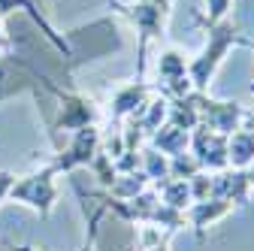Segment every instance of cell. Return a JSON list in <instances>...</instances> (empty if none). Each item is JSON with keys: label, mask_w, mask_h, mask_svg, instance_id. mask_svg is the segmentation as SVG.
I'll list each match as a JSON object with an SVG mask.
<instances>
[{"label": "cell", "mask_w": 254, "mask_h": 251, "mask_svg": "<svg viewBox=\"0 0 254 251\" xmlns=\"http://www.w3.org/2000/svg\"><path fill=\"white\" fill-rule=\"evenodd\" d=\"M251 49L254 40H248L242 30L236 27V21L224 18L218 24H206V46L197 58L188 61V79H190V88L200 91V94H209V85L218 73V67L224 64V58L230 55V49Z\"/></svg>", "instance_id": "obj_1"}, {"label": "cell", "mask_w": 254, "mask_h": 251, "mask_svg": "<svg viewBox=\"0 0 254 251\" xmlns=\"http://www.w3.org/2000/svg\"><path fill=\"white\" fill-rule=\"evenodd\" d=\"M109 6L115 12H121L139 34V43H136V79H142L145 76L148 43L164 37L170 12H173V0H112Z\"/></svg>", "instance_id": "obj_2"}, {"label": "cell", "mask_w": 254, "mask_h": 251, "mask_svg": "<svg viewBox=\"0 0 254 251\" xmlns=\"http://www.w3.org/2000/svg\"><path fill=\"white\" fill-rule=\"evenodd\" d=\"M190 100H194L197 112H200V124L221 136H230L233 130L242 127V118H245V106L236 103V100H215L209 94H200V91H190Z\"/></svg>", "instance_id": "obj_3"}, {"label": "cell", "mask_w": 254, "mask_h": 251, "mask_svg": "<svg viewBox=\"0 0 254 251\" xmlns=\"http://www.w3.org/2000/svg\"><path fill=\"white\" fill-rule=\"evenodd\" d=\"M9 200L15 203H24L30 209H37L43 218L52 212L55 200H58V185H55V170L46 167L40 173H30L24 179H15L12 191H9Z\"/></svg>", "instance_id": "obj_4"}, {"label": "cell", "mask_w": 254, "mask_h": 251, "mask_svg": "<svg viewBox=\"0 0 254 251\" xmlns=\"http://www.w3.org/2000/svg\"><path fill=\"white\" fill-rule=\"evenodd\" d=\"M97 151H100V130H97V124H94V127L73 130L70 145L64 148L49 167L55 173H73L79 167H91V161H94V154H97Z\"/></svg>", "instance_id": "obj_5"}, {"label": "cell", "mask_w": 254, "mask_h": 251, "mask_svg": "<svg viewBox=\"0 0 254 251\" xmlns=\"http://www.w3.org/2000/svg\"><path fill=\"white\" fill-rule=\"evenodd\" d=\"M157 94H164L167 100L185 97L190 94V79H188V58L179 49H164L157 58Z\"/></svg>", "instance_id": "obj_6"}, {"label": "cell", "mask_w": 254, "mask_h": 251, "mask_svg": "<svg viewBox=\"0 0 254 251\" xmlns=\"http://www.w3.org/2000/svg\"><path fill=\"white\" fill-rule=\"evenodd\" d=\"M188 151L197 158L203 173H221L227 170V136H221L209 127H194L190 130V145Z\"/></svg>", "instance_id": "obj_7"}, {"label": "cell", "mask_w": 254, "mask_h": 251, "mask_svg": "<svg viewBox=\"0 0 254 251\" xmlns=\"http://www.w3.org/2000/svg\"><path fill=\"white\" fill-rule=\"evenodd\" d=\"M58 94V130H82V127H94L100 118V109L91 97H82V94H64V91H55Z\"/></svg>", "instance_id": "obj_8"}, {"label": "cell", "mask_w": 254, "mask_h": 251, "mask_svg": "<svg viewBox=\"0 0 254 251\" xmlns=\"http://www.w3.org/2000/svg\"><path fill=\"white\" fill-rule=\"evenodd\" d=\"M157 88L148 85L145 79H133V82H124L112 91V100H109V121L118 124L124 118H133L136 112H142V106L151 100V94Z\"/></svg>", "instance_id": "obj_9"}, {"label": "cell", "mask_w": 254, "mask_h": 251, "mask_svg": "<svg viewBox=\"0 0 254 251\" xmlns=\"http://www.w3.org/2000/svg\"><path fill=\"white\" fill-rule=\"evenodd\" d=\"M248 194H251V185L245 170H221L212 173V200H227L233 203V209H245L248 206Z\"/></svg>", "instance_id": "obj_10"}, {"label": "cell", "mask_w": 254, "mask_h": 251, "mask_svg": "<svg viewBox=\"0 0 254 251\" xmlns=\"http://www.w3.org/2000/svg\"><path fill=\"white\" fill-rule=\"evenodd\" d=\"M230 212H233V203H227V200H203V203H190L185 209V221H188L190 230H194L197 242H203L206 230L212 224H218L221 218H227Z\"/></svg>", "instance_id": "obj_11"}, {"label": "cell", "mask_w": 254, "mask_h": 251, "mask_svg": "<svg viewBox=\"0 0 254 251\" xmlns=\"http://www.w3.org/2000/svg\"><path fill=\"white\" fill-rule=\"evenodd\" d=\"M167 109H170V100L164 97V94H151V100L142 106V112H136L133 115V127L142 133V136H151L157 127H161V124H167Z\"/></svg>", "instance_id": "obj_12"}, {"label": "cell", "mask_w": 254, "mask_h": 251, "mask_svg": "<svg viewBox=\"0 0 254 251\" xmlns=\"http://www.w3.org/2000/svg\"><path fill=\"white\" fill-rule=\"evenodd\" d=\"M148 145L157 148L167 158H176V154H185L188 145H190V133L182 130V127H173V124H161L151 136H148Z\"/></svg>", "instance_id": "obj_13"}, {"label": "cell", "mask_w": 254, "mask_h": 251, "mask_svg": "<svg viewBox=\"0 0 254 251\" xmlns=\"http://www.w3.org/2000/svg\"><path fill=\"white\" fill-rule=\"evenodd\" d=\"M251 161H254V136L239 127L227 136V167L230 170H248Z\"/></svg>", "instance_id": "obj_14"}, {"label": "cell", "mask_w": 254, "mask_h": 251, "mask_svg": "<svg viewBox=\"0 0 254 251\" xmlns=\"http://www.w3.org/2000/svg\"><path fill=\"white\" fill-rule=\"evenodd\" d=\"M154 194L161 197L164 206L176 209V212H185L190 203V185L185 179H164V182H154Z\"/></svg>", "instance_id": "obj_15"}, {"label": "cell", "mask_w": 254, "mask_h": 251, "mask_svg": "<svg viewBox=\"0 0 254 251\" xmlns=\"http://www.w3.org/2000/svg\"><path fill=\"white\" fill-rule=\"evenodd\" d=\"M167 124H173V127H182V130H194L200 127V112L194 106V100H190V94H185V97H173L170 100V109H167Z\"/></svg>", "instance_id": "obj_16"}, {"label": "cell", "mask_w": 254, "mask_h": 251, "mask_svg": "<svg viewBox=\"0 0 254 251\" xmlns=\"http://www.w3.org/2000/svg\"><path fill=\"white\" fill-rule=\"evenodd\" d=\"M148 185H151V182L145 179V173H142V170H133V173H118L115 182L106 188V191H109L112 200H130V197L142 194Z\"/></svg>", "instance_id": "obj_17"}, {"label": "cell", "mask_w": 254, "mask_h": 251, "mask_svg": "<svg viewBox=\"0 0 254 251\" xmlns=\"http://www.w3.org/2000/svg\"><path fill=\"white\" fill-rule=\"evenodd\" d=\"M139 170L145 173V179L151 185L154 182H164V179H170V158L161 154L157 148H151V145H142V151H139Z\"/></svg>", "instance_id": "obj_18"}, {"label": "cell", "mask_w": 254, "mask_h": 251, "mask_svg": "<svg viewBox=\"0 0 254 251\" xmlns=\"http://www.w3.org/2000/svg\"><path fill=\"white\" fill-rule=\"evenodd\" d=\"M197 173H203L200 170V164H197V158L190 151H185V154H176V158H170V179H194Z\"/></svg>", "instance_id": "obj_19"}, {"label": "cell", "mask_w": 254, "mask_h": 251, "mask_svg": "<svg viewBox=\"0 0 254 251\" xmlns=\"http://www.w3.org/2000/svg\"><path fill=\"white\" fill-rule=\"evenodd\" d=\"M91 170H94V176H97V182L103 185V188H109L112 182H115V176H118V170H115V164H112V158L100 148L97 154H94V161H91Z\"/></svg>", "instance_id": "obj_20"}, {"label": "cell", "mask_w": 254, "mask_h": 251, "mask_svg": "<svg viewBox=\"0 0 254 251\" xmlns=\"http://www.w3.org/2000/svg\"><path fill=\"white\" fill-rule=\"evenodd\" d=\"M233 9V0H206V12L197 15V21L206 27V24H218V21H224Z\"/></svg>", "instance_id": "obj_21"}, {"label": "cell", "mask_w": 254, "mask_h": 251, "mask_svg": "<svg viewBox=\"0 0 254 251\" xmlns=\"http://www.w3.org/2000/svg\"><path fill=\"white\" fill-rule=\"evenodd\" d=\"M170 239L167 233H161L157 227H145L142 230V251H170Z\"/></svg>", "instance_id": "obj_22"}, {"label": "cell", "mask_w": 254, "mask_h": 251, "mask_svg": "<svg viewBox=\"0 0 254 251\" xmlns=\"http://www.w3.org/2000/svg\"><path fill=\"white\" fill-rule=\"evenodd\" d=\"M103 215H106V206H97V212H94V218H91V230H88V239H85V245H82L79 251H91V248H94V236H97V224L103 221Z\"/></svg>", "instance_id": "obj_23"}, {"label": "cell", "mask_w": 254, "mask_h": 251, "mask_svg": "<svg viewBox=\"0 0 254 251\" xmlns=\"http://www.w3.org/2000/svg\"><path fill=\"white\" fill-rule=\"evenodd\" d=\"M12 185H15V176L12 173H0V203H3L6 197H9V191H12Z\"/></svg>", "instance_id": "obj_24"}, {"label": "cell", "mask_w": 254, "mask_h": 251, "mask_svg": "<svg viewBox=\"0 0 254 251\" xmlns=\"http://www.w3.org/2000/svg\"><path fill=\"white\" fill-rule=\"evenodd\" d=\"M242 130H248V133L254 136V112H245V118H242Z\"/></svg>", "instance_id": "obj_25"}, {"label": "cell", "mask_w": 254, "mask_h": 251, "mask_svg": "<svg viewBox=\"0 0 254 251\" xmlns=\"http://www.w3.org/2000/svg\"><path fill=\"white\" fill-rule=\"evenodd\" d=\"M245 176H248V185H251V191H254V161L248 164V170H245Z\"/></svg>", "instance_id": "obj_26"}, {"label": "cell", "mask_w": 254, "mask_h": 251, "mask_svg": "<svg viewBox=\"0 0 254 251\" xmlns=\"http://www.w3.org/2000/svg\"><path fill=\"white\" fill-rule=\"evenodd\" d=\"M0 49H9V37L3 34V27H0Z\"/></svg>", "instance_id": "obj_27"}, {"label": "cell", "mask_w": 254, "mask_h": 251, "mask_svg": "<svg viewBox=\"0 0 254 251\" xmlns=\"http://www.w3.org/2000/svg\"><path fill=\"white\" fill-rule=\"evenodd\" d=\"M251 52H254V46H251ZM248 91H251V97H254V82H251V85H248Z\"/></svg>", "instance_id": "obj_28"}, {"label": "cell", "mask_w": 254, "mask_h": 251, "mask_svg": "<svg viewBox=\"0 0 254 251\" xmlns=\"http://www.w3.org/2000/svg\"><path fill=\"white\" fill-rule=\"evenodd\" d=\"M0 82H3V70H0Z\"/></svg>", "instance_id": "obj_29"}]
</instances>
